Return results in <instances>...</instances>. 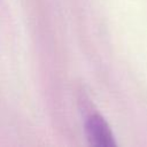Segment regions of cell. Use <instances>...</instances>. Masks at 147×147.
<instances>
[{
    "mask_svg": "<svg viewBox=\"0 0 147 147\" xmlns=\"http://www.w3.org/2000/svg\"><path fill=\"white\" fill-rule=\"evenodd\" d=\"M87 137L96 147H114L115 140L109 125L100 115H92L86 122Z\"/></svg>",
    "mask_w": 147,
    "mask_h": 147,
    "instance_id": "1",
    "label": "cell"
}]
</instances>
